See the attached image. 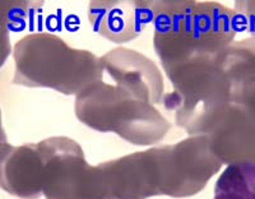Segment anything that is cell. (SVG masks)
Masks as SVG:
<instances>
[{
	"instance_id": "4fadbf2b",
	"label": "cell",
	"mask_w": 255,
	"mask_h": 199,
	"mask_svg": "<svg viewBox=\"0 0 255 199\" xmlns=\"http://www.w3.org/2000/svg\"><path fill=\"white\" fill-rule=\"evenodd\" d=\"M213 199H255V166H226L215 185Z\"/></svg>"
},
{
	"instance_id": "7a4b0ae2",
	"label": "cell",
	"mask_w": 255,
	"mask_h": 199,
	"mask_svg": "<svg viewBox=\"0 0 255 199\" xmlns=\"http://www.w3.org/2000/svg\"><path fill=\"white\" fill-rule=\"evenodd\" d=\"M13 83L28 88H49L67 96H78L102 78L99 56L74 49L49 32H33L13 47Z\"/></svg>"
},
{
	"instance_id": "30bf717a",
	"label": "cell",
	"mask_w": 255,
	"mask_h": 199,
	"mask_svg": "<svg viewBox=\"0 0 255 199\" xmlns=\"http://www.w3.org/2000/svg\"><path fill=\"white\" fill-rule=\"evenodd\" d=\"M87 15L93 31L114 43H125L142 35L153 22V1L97 0L90 1Z\"/></svg>"
},
{
	"instance_id": "5b68a950",
	"label": "cell",
	"mask_w": 255,
	"mask_h": 199,
	"mask_svg": "<svg viewBox=\"0 0 255 199\" xmlns=\"http://www.w3.org/2000/svg\"><path fill=\"white\" fill-rule=\"evenodd\" d=\"M40 143L45 155V198L101 199L97 168L88 164L83 148L74 139L52 137Z\"/></svg>"
},
{
	"instance_id": "9a60e30c",
	"label": "cell",
	"mask_w": 255,
	"mask_h": 199,
	"mask_svg": "<svg viewBox=\"0 0 255 199\" xmlns=\"http://www.w3.org/2000/svg\"><path fill=\"white\" fill-rule=\"evenodd\" d=\"M240 28L245 29L250 37H255V0L236 1L235 9Z\"/></svg>"
},
{
	"instance_id": "52a82bcc",
	"label": "cell",
	"mask_w": 255,
	"mask_h": 199,
	"mask_svg": "<svg viewBox=\"0 0 255 199\" xmlns=\"http://www.w3.org/2000/svg\"><path fill=\"white\" fill-rule=\"evenodd\" d=\"M163 159L165 196L171 198H189L200 193L223 166L204 134L163 146Z\"/></svg>"
},
{
	"instance_id": "8992f818",
	"label": "cell",
	"mask_w": 255,
	"mask_h": 199,
	"mask_svg": "<svg viewBox=\"0 0 255 199\" xmlns=\"http://www.w3.org/2000/svg\"><path fill=\"white\" fill-rule=\"evenodd\" d=\"M101 199H148L165 196L162 147L96 165Z\"/></svg>"
},
{
	"instance_id": "277c9868",
	"label": "cell",
	"mask_w": 255,
	"mask_h": 199,
	"mask_svg": "<svg viewBox=\"0 0 255 199\" xmlns=\"http://www.w3.org/2000/svg\"><path fill=\"white\" fill-rule=\"evenodd\" d=\"M218 54L163 68L172 91L165 93L162 105L189 136L206 134L217 114L232 101V83L221 68Z\"/></svg>"
},
{
	"instance_id": "3957f363",
	"label": "cell",
	"mask_w": 255,
	"mask_h": 199,
	"mask_svg": "<svg viewBox=\"0 0 255 199\" xmlns=\"http://www.w3.org/2000/svg\"><path fill=\"white\" fill-rule=\"evenodd\" d=\"M76 116L101 133H115L135 146H152L166 137L171 123L153 104L101 78L76 96Z\"/></svg>"
},
{
	"instance_id": "7c38bea8",
	"label": "cell",
	"mask_w": 255,
	"mask_h": 199,
	"mask_svg": "<svg viewBox=\"0 0 255 199\" xmlns=\"http://www.w3.org/2000/svg\"><path fill=\"white\" fill-rule=\"evenodd\" d=\"M221 68L230 82L232 91L244 82L255 77V37L234 41L218 54Z\"/></svg>"
},
{
	"instance_id": "5bb4252c",
	"label": "cell",
	"mask_w": 255,
	"mask_h": 199,
	"mask_svg": "<svg viewBox=\"0 0 255 199\" xmlns=\"http://www.w3.org/2000/svg\"><path fill=\"white\" fill-rule=\"evenodd\" d=\"M232 101L240 105L255 121V77L234 88Z\"/></svg>"
},
{
	"instance_id": "8fae6325",
	"label": "cell",
	"mask_w": 255,
	"mask_h": 199,
	"mask_svg": "<svg viewBox=\"0 0 255 199\" xmlns=\"http://www.w3.org/2000/svg\"><path fill=\"white\" fill-rule=\"evenodd\" d=\"M45 155L41 143L1 145V188L10 196L38 199L42 194Z\"/></svg>"
},
{
	"instance_id": "6da1fadb",
	"label": "cell",
	"mask_w": 255,
	"mask_h": 199,
	"mask_svg": "<svg viewBox=\"0 0 255 199\" xmlns=\"http://www.w3.org/2000/svg\"><path fill=\"white\" fill-rule=\"evenodd\" d=\"M153 45L162 68L217 54L235 41L240 24L234 9L216 1H153Z\"/></svg>"
},
{
	"instance_id": "ba28073f",
	"label": "cell",
	"mask_w": 255,
	"mask_h": 199,
	"mask_svg": "<svg viewBox=\"0 0 255 199\" xmlns=\"http://www.w3.org/2000/svg\"><path fill=\"white\" fill-rule=\"evenodd\" d=\"M102 78L116 86L124 87L154 106L162 105L165 83L161 70L145 55L116 47L100 58Z\"/></svg>"
},
{
	"instance_id": "9c48e42d",
	"label": "cell",
	"mask_w": 255,
	"mask_h": 199,
	"mask_svg": "<svg viewBox=\"0 0 255 199\" xmlns=\"http://www.w3.org/2000/svg\"><path fill=\"white\" fill-rule=\"evenodd\" d=\"M204 136L223 165L255 166V121L236 102L221 110Z\"/></svg>"
}]
</instances>
